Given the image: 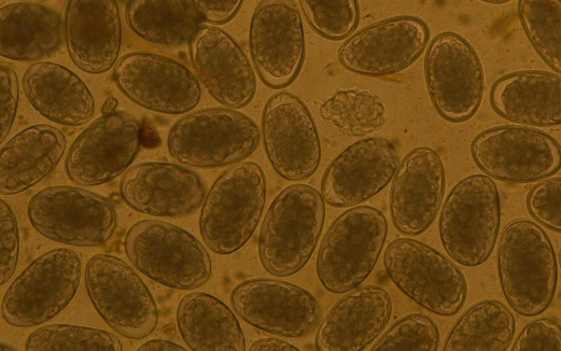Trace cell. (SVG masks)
I'll return each instance as SVG.
<instances>
[{
    "mask_svg": "<svg viewBox=\"0 0 561 351\" xmlns=\"http://www.w3.org/2000/svg\"><path fill=\"white\" fill-rule=\"evenodd\" d=\"M320 116L348 137H368L385 128L387 107L369 90H341L321 105Z\"/></svg>",
    "mask_w": 561,
    "mask_h": 351,
    "instance_id": "33",
    "label": "cell"
},
{
    "mask_svg": "<svg viewBox=\"0 0 561 351\" xmlns=\"http://www.w3.org/2000/svg\"><path fill=\"white\" fill-rule=\"evenodd\" d=\"M501 200L495 180L485 174L462 179L447 195L439 218L448 257L474 269L485 263L499 240Z\"/></svg>",
    "mask_w": 561,
    "mask_h": 351,
    "instance_id": "4",
    "label": "cell"
},
{
    "mask_svg": "<svg viewBox=\"0 0 561 351\" xmlns=\"http://www.w3.org/2000/svg\"><path fill=\"white\" fill-rule=\"evenodd\" d=\"M251 351H298L299 348L279 339H261L250 348Z\"/></svg>",
    "mask_w": 561,
    "mask_h": 351,
    "instance_id": "43",
    "label": "cell"
},
{
    "mask_svg": "<svg viewBox=\"0 0 561 351\" xmlns=\"http://www.w3.org/2000/svg\"><path fill=\"white\" fill-rule=\"evenodd\" d=\"M203 22L227 24L241 11L244 0H192Z\"/></svg>",
    "mask_w": 561,
    "mask_h": 351,
    "instance_id": "42",
    "label": "cell"
},
{
    "mask_svg": "<svg viewBox=\"0 0 561 351\" xmlns=\"http://www.w3.org/2000/svg\"><path fill=\"white\" fill-rule=\"evenodd\" d=\"M124 247L138 272L168 288L196 290L213 276V260L204 245L172 223L138 222L126 234Z\"/></svg>",
    "mask_w": 561,
    "mask_h": 351,
    "instance_id": "5",
    "label": "cell"
},
{
    "mask_svg": "<svg viewBox=\"0 0 561 351\" xmlns=\"http://www.w3.org/2000/svg\"><path fill=\"white\" fill-rule=\"evenodd\" d=\"M440 333L436 322L421 314L405 316L392 326L378 341L373 351H437Z\"/></svg>",
    "mask_w": 561,
    "mask_h": 351,
    "instance_id": "37",
    "label": "cell"
},
{
    "mask_svg": "<svg viewBox=\"0 0 561 351\" xmlns=\"http://www.w3.org/2000/svg\"><path fill=\"white\" fill-rule=\"evenodd\" d=\"M82 262L67 248L45 252L16 278L5 293L3 319L15 328H34L72 303L80 287Z\"/></svg>",
    "mask_w": 561,
    "mask_h": 351,
    "instance_id": "9",
    "label": "cell"
},
{
    "mask_svg": "<svg viewBox=\"0 0 561 351\" xmlns=\"http://www.w3.org/2000/svg\"><path fill=\"white\" fill-rule=\"evenodd\" d=\"M249 45L264 86L283 90L301 72L306 58L305 26L294 0H261L252 13Z\"/></svg>",
    "mask_w": 561,
    "mask_h": 351,
    "instance_id": "14",
    "label": "cell"
},
{
    "mask_svg": "<svg viewBox=\"0 0 561 351\" xmlns=\"http://www.w3.org/2000/svg\"><path fill=\"white\" fill-rule=\"evenodd\" d=\"M266 201V180L254 161L232 165L210 188L203 204V240L218 256H231L254 236Z\"/></svg>",
    "mask_w": 561,
    "mask_h": 351,
    "instance_id": "3",
    "label": "cell"
},
{
    "mask_svg": "<svg viewBox=\"0 0 561 351\" xmlns=\"http://www.w3.org/2000/svg\"><path fill=\"white\" fill-rule=\"evenodd\" d=\"M117 106H118V101L116 100V98L110 97L108 100L103 105V109H102L103 115L114 114V112H116Z\"/></svg>",
    "mask_w": 561,
    "mask_h": 351,
    "instance_id": "45",
    "label": "cell"
},
{
    "mask_svg": "<svg viewBox=\"0 0 561 351\" xmlns=\"http://www.w3.org/2000/svg\"><path fill=\"white\" fill-rule=\"evenodd\" d=\"M125 20L139 38L168 48L190 44L203 22L188 0H129Z\"/></svg>",
    "mask_w": 561,
    "mask_h": 351,
    "instance_id": "31",
    "label": "cell"
},
{
    "mask_svg": "<svg viewBox=\"0 0 561 351\" xmlns=\"http://www.w3.org/2000/svg\"><path fill=\"white\" fill-rule=\"evenodd\" d=\"M0 124H2V143L10 134L15 123L20 103V83L16 70L9 65L0 66Z\"/></svg>",
    "mask_w": 561,
    "mask_h": 351,
    "instance_id": "41",
    "label": "cell"
},
{
    "mask_svg": "<svg viewBox=\"0 0 561 351\" xmlns=\"http://www.w3.org/2000/svg\"><path fill=\"white\" fill-rule=\"evenodd\" d=\"M139 351H181L186 348L167 340H152L138 348Z\"/></svg>",
    "mask_w": 561,
    "mask_h": 351,
    "instance_id": "44",
    "label": "cell"
},
{
    "mask_svg": "<svg viewBox=\"0 0 561 351\" xmlns=\"http://www.w3.org/2000/svg\"><path fill=\"white\" fill-rule=\"evenodd\" d=\"M34 229L48 240L72 247H102L115 235L117 211L106 196L72 186L36 193L27 205Z\"/></svg>",
    "mask_w": 561,
    "mask_h": 351,
    "instance_id": "10",
    "label": "cell"
},
{
    "mask_svg": "<svg viewBox=\"0 0 561 351\" xmlns=\"http://www.w3.org/2000/svg\"><path fill=\"white\" fill-rule=\"evenodd\" d=\"M254 120L229 107L206 109L179 120L168 136V150L179 163L217 168L243 162L261 144Z\"/></svg>",
    "mask_w": 561,
    "mask_h": 351,
    "instance_id": "7",
    "label": "cell"
},
{
    "mask_svg": "<svg viewBox=\"0 0 561 351\" xmlns=\"http://www.w3.org/2000/svg\"><path fill=\"white\" fill-rule=\"evenodd\" d=\"M400 165L394 145L368 137L343 150L322 177L321 194L334 207H354L383 191Z\"/></svg>",
    "mask_w": 561,
    "mask_h": 351,
    "instance_id": "22",
    "label": "cell"
},
{
    "mask_svg": "<svg viewBox=\"0 0 561 351\" xmlns=\"http://www.w3.org/2000/svg\"><path fill=\"white\" fill-rule=\"evenodd\" d=\"M513 351H561V327L551 318L528 322L517 336Z\"/></svg>",
    "mask_w": 561,
    "mask_h": 351,
    "instance_id": "39",
    "label": "cell"
},
{
    "mask_svg": "<svg viewBox=\"0 0 561 351\" xmlns=\"http://www.w3.org/2000/svg\"><path fill=\"white\" fill-rule=\"evenodd\" d=\"M388 276L407 297L430 313L457 315L468 298V281L454 260L426 244L399 238L385 252Z\"/></svg>",
    "mask_w": 561,
    "mask_h": 351,
    "instance_id": "8",
    "label": "cell"
},
{
    "mask_svg": "<svg viewBox=\"0 0 561 351\" xmlns=\"http://www.w3.org/2000/svg\"><path fill=\"white\" fill-rule=\"evenodd\" d=\"M312 30L330 41L346 39L360 20L358 0H299Z\"/></svg>",
    "mask_w": 561,
    "mask_h": 351,
    "instance_id": "36",
    "label": "cell"
},
{
    "mask_svg": "<svg viewBox=\"0 0 561 351\" xmlns=\"http://www.w3.org/2000/svg\"><path fill=\"white\" fill-rule=\"evenodd\" d=\"M517 15L531 47L561 76V0H518Z\"/></svg>",
    "mask_w": 561,
    "mask_h": 351,
    "instance_id": "34",
    "label": "cell"
},
{
    "mask_svg": "<svg viewBox=\"0 0 561 351\" xmlns=\"http://www.w3.org/2000/svg\"><path fill=\"white\" fill-rule=\"evenodd\" d=\"M89 297L106 325L129 340H144L158 328L159 310L145 281L122 259L98 254L85 272Z\"/></svg>",
    "mask_w": 561,
    "mask_h": 351,
    "instance_id": "12",
    "label": "cell"
},
{
    "mask_svg": "<svg viewBox=\"0 0 561 351\" xmlns=\"http://www.w3.org/2000/svg\"><path fill=\"white\" fill-rule=\"evenodd\" d=\"M559 262H560V269H561V250H560Z\"/></svg>",
    "mask_w": 561,
    "mask_h": 351,
    "instance_id": "47",
    "label": "cell"
},
{
    "mask_svg": "<svg viewBox=\"0 0 561 351\" xmlns=\"http://www.w3.org/2000/svg\"><path fill=\"white\" fill-rule=\"evenodd\" d=\"M425 77L431 102L445 121L465 123L480 110L484 68L466 37L453 32L434 37L426 52Z\"/></svg>",
    "mask_w": 561,
    "mask_h": 351,
    "instance_id": "11",
    "label": "cell"
},
{
    "mask_svg": "<svg viewBox=\"0 0 561 351\" xmlns=\"http://www.w3.org/2000/svg\"><path fill=\"white\" fill-rule=\"evenodd\" d=\"M262 137L274 171L289 181L311 178L321 161V145L310 109L297 94L280 92L262 112Z\"/></svg>",
    "mask_w": 561,
    "mask_h": 351,
    "instance_id": "17",
    "label": "cell"
},
{
    "mask_svg": "<svg viewBox=\"0 0 561 351\" xmlns=\"http://www.w3.org/2000/svg\"><path fill=\"white\" fill-rule=\"evenodd\" d=\"M64 133L48 124L30 126L0 152V194L16 195L48 178L65 156Z\"/></svg>",
    "mask_w": 561,
    "mask_h": 351,
    "instance_id": "28",
    "label": "cell"
},
{
    "mask_svg": "<svg viewBox=\"0 0 561 351\" xmlns=\"http://www.w3.org/2000/svg\"><path fill=\"white\" fill-rule=\"evenodd\" d=\"M390 294L380 286L357 287L336 302L321 321L316 337L319 351H362L389 325Z\"/></svg>",
    "mask_w": 561,
    "mask_h": 351,
    "instance_id": "25",
    "label": "cell"
},
{
    "mask_svg": "<svg viewBox=\"0 0 561 351\" xmlns=\"http://www.w3.org/2000/svg\"><path fill=\"white\" fill-rule=\"evenodd\" d=\"M445 189V167L438 151L420 147L407 154L390 191V216L397 230L410 237L425 234L438 217Z\"/></svg>",
    "mask_w": 561,
    "mask_h": 351,
    "instance_id": "21",
    "label": "cell"
},
{
    "mask_svg": "<svg viewBox=\"0 0 561 351\" xmlns=\"http://www.w3.org/2000/svg\"><path fill=\"white\" fill-rule=\"evenodd\" d=\"M188 46L195 73L215 101L238 110L254 101V67L229 33L216 25H201Z\"/></svg>",
    "mask_w": 561,
    "mask_h": 351,
    "instance_id": "20",
    "label": "cell"
},
{
    "mask_svg": "<svg viewBox=\"0 0 561 351\" xmlns=\"http://www.w3.org/2000/svg\"><path fill=\"white\" fill-rule=\"evenodd\" d=\"M516 321L511 308L500 301L472 305L457 321L444 351H506L513 343Z\"/></svg>",
    "mask_w": 561,
    "mask_h": 351,
    "instance_id": "32",
    "label": "cell"
},
{
    "mask_svg": "<svg viewBox=\"0 0 561 351\" xmlns=\"http://www.w3.org/2000/svg\"><path fill=\"white\" fill-rule=\"evenodd\" d=\"M0 223H2V263H0V285L4 286L15 274L20 258V228L15 213L7 201H0Z\"/></svg>",
    "mask_w": 561,
    "mask_h": 351,
    "instance_id": "40",
    "label": "cell"
},
{
    "mask_svg": "<svg viewBox=\"0 0 561 351\" xmlns=\"http://www.w3.org/2000/svg\"><path fill=\"white\" fill-rule=\"evenodd\" d=\"M26 100L41 116L65 126H81L95 114L92 92L78 75L54 63H36L23 77Z\"/></svg>",
    "mask_w": 561,
    "mask_h": 351,
    "instance_id": "27",
    "label": "cell"
},
{
    "mask_svg": "<svg viewBox=\"0 0 561 351\" xmlns=\"http://www.w3.org/2000/svg\"><path fill=\"white\" fill-rule=\"evenodd\" d=\"M388 236L380 210L357 206L336 218L322 240L317 274L322 287L343 294L359 287L373 273Z\"/></svg>",
    "mask_w": 561,
    "mask_h": 351,
    "instance_id": "6",
    "label": "cell"
},
{
    "mask_svg": "<svg viewBox=\"0 0 561 351\" xmlns=\"http://www.w3.org/2000/svg\"><path fill=\"white\" fill-rule=\"evenodd\" d=\"M234 314L213 294L191 293L179 304L178 327L191 350L245 351L244 331Z\"/></svg>",
    "mask_w": 561,
    "mask_h": 351,
    "instance_id": "30",
    "label": "cell"
},
{
    "mask_svg": "<svg viewBox=\"0 0 561 351\" xmlns=\"http://www.w3.org/2000/svg\"><path fill=\"white\" fill-rule=\"evenodd\" d=\"M64 23L55 10L37 3H12L0 9V55L32 63L58 52Z\"/></svg>",
    "mask_w": 561,
    "mask_h": 351,
    "instance_id": "29",
    "label": "cell"
},
{
    "mask_svg": "<svg viewBox=\"0 0 561 351\" xmlns=\"http://www.w3.org/2000/svg\"><path fill=\"white\" fill-rule=\"evenodd\" d=\"M30 351H123L115 333L87 327L54 325L35 330L27 337Z\"/></svg>",
    "mask_w": 561,
    "mask_h": 351,
    "instance_id": "35",
    "label": "cell"
},
{
    "mask_svg": "<svg viewBox=\"0 0 561 351\" xmlns=\"http://www.w3.org/2000/svg\"><path fill=\"white\" fill-rule=\"evenodd\" d=\"M231 305L248 325L288 339H301L320 326L313 294L284 280H247L232 291Z\"/></svg>",
    "mask_w": 561,
    "mask_h": 351,
    "instance_id": "19",
    "label": "cell"
},
{
    "mask_svg": "<svg viewBox=\"0 0 561 351\" xmlns=\"http://www.w3.org/2000/svg\"><path fill=\"white\" fill-rule=\"evenodd\" d=\"M142 147V125L125 112L103 115L70 147L65 163L70 181L100 186L129 170Z\"/></svg>",
    "mask_w": 561,
    "mask_h": 351,
    "instance_id": "16",
    "label": "cell"
},
{
    "mask_svg": "<svg viewBox=\"0 0 561 351\" xmlns=\"http://www.w3.org/2000/svg\"><path fill=\"white\" fill-rule=\"evenodd\" d=\"M473 162L488 177L510 184H529L561 170V146L531 126H496L477 135Z\"/></svg>",
    "mask_w": 561,
    "mask_h": 351,
    "instance_id": "13",
    "label": "cell"
},
{
    "mask_svg": "<svg viewBox=\"0 0 561 351\" xmlns=\"http://www.w3.org/2000/svg\"><path fill=\"white\" fill-rule=\"evenodd\" d=\"M481 2L494 5H503L513 2V0H481Z\"/></svg>",
    "mask_w": 561,
    "mask_h": 351,
    "instance_id": "46",
    "label": "cell"
},
{
    "mask_svg": "<svg viewBox=\"0 0 561 351\" xmlns=\"http://www.w3.org/2000/svg\"><path fill=\"white\" fill-rule=\"evenodd\" d=\"M526 206L533 219L561 234V178L539 181L528 192Z\"/></svg>",
    "mask_w": 561,
    "mask_h": 351,
    "instance_id": "38",
    "label": "cell"
},
{
    "mask_svg": "<svg viewBox=\"0 0 561 351\" xmlns=\"http://www.w3.org/2000/svg\"><path fill=\"white\" fill-rule=\"evenodd\" d=\"M119 2H126V3H128V2H129V0H119Z\"/></svg>",
    "mask_w": 561,
    "mask_h": 351,
    "instance_id": "48",
    "label": "cell"
},
{
    "mask_svg": "<svg viewBox=\"0 0 561 351\" xmlns=\"http://www.w3.org/2000/svg\"><path fill=\"white\" fill-rule=\"evenodd\" d=\"M65 37L69 58L83 72L116 67L123 44L118 0H69Z\"/></svg>",
    "mask_w": 561,
    "mask_h": 351,
    "instance_id": "24",
    "label": "cell"
},
{
    "mask_svg": "<svg viewBox=\"0 0 561 351\" xmlns=\"http://www.w3.org/2000/svg\"><path fill=\"white\" fill-rule=\"evenodd\" d=\"M502 292L524 317L543 314L554 299L558 260L549 235L538 223L515 219L502 231L497 248Z\"/></svg>",
    "mask_w": 561,
    "mask_h": 351,
    "instance_id": "1",
    "label": "cell"
},
{
    "mask_svg": "<svg viewBox=\"0 0 561 351\" xmlns=\"http://www.w3.org/2000/svg\"><path fill=\"white\" fill-rule=\"evenodd\" d=\"M123 201L138 213L176 218L188 216L205 201L202 178L188 168L168 162L139 163L121 181Z\"/></svg>",
    "mask_w": 561,
    "mask_h": 351,
    "instance_id": "23",
    "label": "cell"
},
{
    "mask_svg": "<svg viewBox=\"0 0 561 351\" xmlns=\"http://www.w3.org/2000/svg\"><path fill=\"white\" fill-rule=\"evenodd\" d=\"M322 194L305 184L280 192L263 220L259 254L263 269L276 278L299 273L314 254L325 226Z\"/></svg>",
    "mask_w": 561,
    "mask_h": 351,
    "instance_id": "2",
    "label": "cell"
},
{
    "mask_svg": "<svg viewBox=\"0 0 561 351\" xmlns=\"http://www.w3.org/2000/svg\"><path fill=\"white\" fill-rule=\"evenodd\" d=\"M430 27L421 19L376 22L348 36L339 50L341 66L366 77H388L410 68L428 47Z\"/></svg>",
    "mask_w": 561,
    "mask_h": 351,
    "instance_id": "18",
    "label": "cell"
},
{
    "mask_svg": "<svg viewBox=\"0 0 561 351\" xmlns=\"http://www.w3.org/2000/svg\"><path fill=\"white\" fill-rule=\"evenodd\" d=\"M114 79L131 102L163 115H185L202 101L201 80L168 56L130 53L117 63Z\"/></svg>",
    "mask_w": 561,
    "mask_h": 351,
    "instance_id": "15",
    "label": "cell"
},
{
    "mask_svg": "<svg viewBox=\"0 0 561 351\" xmlns=\"http://www.w3.org/2000/svg\"><path fill=\"white\" fill-rule=\"evenodd\" d=\"M491 107L502 118L531 128L561 125V76L518 70L500 78L490 91Z\"/></svg>",
    "mask_w": 561,
    "mask_h": 351,
    "instance_id": "26",
    "label": "cell"
}]
</instances>
